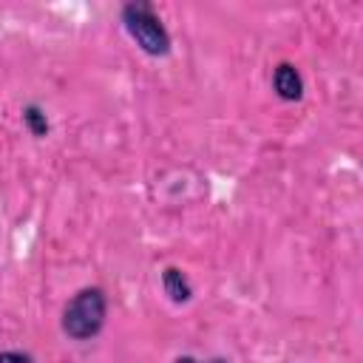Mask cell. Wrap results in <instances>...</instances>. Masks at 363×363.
Listing matches in <instances>:
<instances>
[{"label": "cell", "mask_w": 363, "mask_h": 363, "mask_svg": "<svg viewBox=\"0 0 363 363\" xmlns=\"http://www.w3.org/2000/svg\"><path fill=\"white\" fill-rule=\"evenodd\" d=\"M119 20L128 31V37L136 43V48L147 57H167L173 48V37L159 17L156 6L150 0H130L119 9Z\"/></svg>", "instance_id": "6da1fadb"}, {"label": "cell", "mask_w": 363, "mask_h": 363, "mask_svg": "<svg viewBox=\"0 0 363 363\" xmlns=\"http://www.w3.org/2000/svg\"><path fill=\"white\" fill-rule=\"evenodd\" d=\"M108 320V295L102 286H82L77 289L68 303L62 306L60 326L71 340H94Z\"/></svg>", "instance_id": "7a4b0ae2"}, {"label": "cell", "mask_w": 363, "mask_h": 363, "mask_svg": "<svg viewBox=\"0 0 363 363\" xmlns=\"http://www.w3.org/2000/svg\"><path fill=\"white\" fill-rule=\"evenodd\" d=\"M303 91H306V85H303L301 68L289 60L275 62V68H272V94L281 102H298V99H303Z\"/></svg>", "instance_id": "3957f363"}, {"label": "cell", "mask_w": 363, "mask_h": 363, "mask_svg": "<svg viewBox=\"0 0 363 363\" xmlns=\"http://www.w3.org/2000/svg\"><path fill=\"white\" fill-rule=\"evenodd\" d=\"M162 289H164V295H167L173 303H179V306L193 301V284H190V278H187V272H184L182 267L167 264V267L162 269Z\"/></svg>", "instance_id": "277c9868"}, {"label": "cell", "mask_w": 363, "mask_h": 363, "mask_svg": "<svg viewBox=\"0 0 363 363\" xmlns=\"http://www.w3.org/2000/svg\"><path fill=\"white\" fill-rule=\"evenodd\" d=\"M20 119L26 125V130L34 136V139H45L51 133V119H48V111L40 105V102H26L20 108Z\"/></svg>", "instance_id": "5b68a950"}, {"label": "cell", "mask_w": 363, "mask_h": 363, "mask_svg": "<svg viewBox=\"0 0 363 363\" xmlns=\"http://www.w3.org/2000/svg\"><path fill=\"white\" fill-rule=\"evenodd\" d=\"M0 363H34V357L28 352H20V349H3Z\"/></svg>", "instance_id": "8992f818"}, {"label": "cell", "mask_w": 363, "mask_h": 363, "mask_svg": "<svg viewBox=\"0 0 363 363\" xmlns=\"http://www.w3.org/2000/svg\"><path fill=\"white\" fill-rule=\"evenodd\" d=\"M173 363H230L227 357H221V354H216V357H207V360H201V357H193V354H179V357H173Z\"/></svg>", "instance_id": "52a82bcc"}]
</instances>
